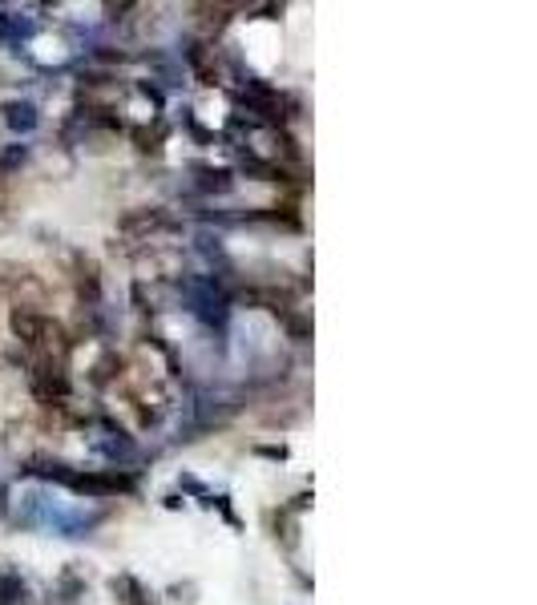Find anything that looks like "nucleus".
<instances>
[{
    "label": "nucleus",
    "instance_id": "obj_1",
    "mask_svg": "<svg viewBox=\"0 0 537 605\" xmlns=\"http://www.w3.org/2000/svg\"><path fill=\"white\" fill-rule=\"evenodd\" d=\"M110 593L118 597V605H158V602H154V593L146 590L138 578H130V573H118V578H110Z\"/></svg>",
    "mask_w": 537,
    "mask_h": 605
},
{
    "label": "nucleus",
    "instance_id": "obj_2",
    "mask_svg": "<svg viewBox=\"0 0 537 605\" xmlns=\"http://www.w3.org/2000/svg\"><path fill=\"white\" fill-rule=\"evenodd\" d=\"M4 122H9V130H16V134H29V130H37V105L33 101H9L4 105Z\"/></svg>",
    "mask_w": 537,
    "mask_h": 605
},
{
    "label": "nucleus",
    "instance_id": "obj_3",
    "mask_svg": "<svg viewBox=\"0 0 537 605\" xmlns=\"http://www.w3.org/2000/svg\"><path fill=\"white\" fill-rule=\"evenodd\" d=\"M158 226H170V219H166L163 211H134L122 219L125 235H150V231H158Z\"/></svg>",
    "mask_w": 537,
    "mask_h": 605
},
{
    "label": "nucleus",
    "instance_id": "obj_4",
    "mask_svg": "<svg viewBox=\"0 0 537 605\" xmlns=\"http://www.w3.org/2000/svg\"><path fill=\"white\" fill-rule=\"evenodd\" d=\"M29 585L16 573H0V605H29Z\"/></svg>",
    "mask_w": 537,
    "mask_h": 605
},
{
    "label": "nucleus",
    "instance_id": "obj_5",
    "mask_svg": "<svg viewBox=\"0 0 537 605\" xmlns=\"http://www.w3.org/2000/svg\"><path fill=\"white\" fill-rule=\"evenodd\" d=\"M194 173H202V190H231V170H211V166H194Z\"/></svg>",
    "mask_w": 537,
    "mask_h": 605
},
{
    "label": "nucleus",
    "instance_id": "obj_6",
    "mask_svg": "<svg viewBox=\"0 0 537 605\" xmlns=\"http://www.w3.org/2000/svg\"><path fill=\"white\" fill-rule=\"evenodd\" d=\"M163 134H166L163 125H158L154 134H150V130H138V134H134V142H138L142 154H158V149H163V146H158V142H163Z\"/></svg>",
    "mask_w": 537,
    "mask_h": 605
}]
</instances>
